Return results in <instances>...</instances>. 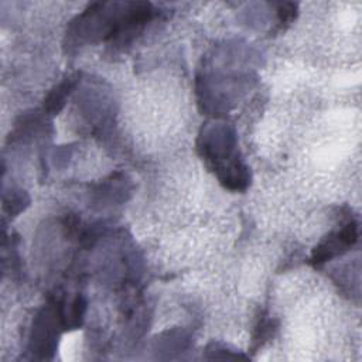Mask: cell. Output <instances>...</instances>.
I'll return each instance as SVG.
<instances>
[{
  "mask_svg": "<svg viewBox=\"0 0 362 362\" xmlns=\"http://www.w3.org/2000/svg\"><path fill=\"white\" fill-rule=\"evenodd\" d=\"M274 330H276L274 321L266 320V319L260 320L253 333V340H252V345H251V348L253 349L252 352H258V349H260L273 337Z\"/></svg>",
  "mask_w": 362,
  "mask_h": 362,
  "instance_id": "cell-4",
  "label": "cell"
},
{
  "mask_svg": "<svg viewBox=\"0 0 362 362\" xmlns=\"http://www.w3.org/2000/svg\"><path fill=\"white\" fill-rule=\"evenodd\" d=\"M277 15H279L280 23H291V22L295 20V18L298 15V5L283 4V5L279 6Z\"/></svg>",
  "mask_w": 362,
  "mask_h": 362,
  "instance_id": "cell-5",
  "label": "cell"
},
{
  "mask_svg": "<svg viewBox=\"0 0 362 362\" xmlns=\"http://www.w3.org/2000/svg\"><path fill=\"white\" fill-rule=\"evenodd\" d=\"M81 72H76L67 77L60 85H57L46 98L44 101V111H47L51 115H55L61 112V109L65 106L67 98L71 95V92L76 90L77 84L80 83Z\"/></svg>",
  "mask_w": 362,
  "mask_h": 362,
  "instance_id": "cell-3",
  "label": "cell"
},
{
  "mask_svg": "<svg viewBox=\"0 0 362 362\" xmlns=\"http://www.w3.org/2000/svg\"><path fill=\"white\" fill-rule=\"evenodd\" d=\"M23 198H25V194L22 193H12L11 197H5V209H9L11 214H18L25 207H23Z\"/></svg>",
  "mask_w": 362,
  "mask_h": 362,
  "instance_id": "cell-6",
  "label": "cell"
},
{
  "mask_svg": "<svg viewBox=\"0 0 362 362\" xmlns=\"http://www.w3.org/2000/svg\"><path fill=\"white\" fill-rule=\"evenodd\" d=\"M216 136L207 132L201 136L200 152L216 177L227 188L234 191L245 190L249 184V170L238 158L235 148V136L227 126L214 129Z\"/></svg>",
  "mask_w": 362,
  "mask_h": 362,
  "instance_id": "cell-1",
  "label": "cell"
},
{
  "mask_svg": "<svg viewBox=\"0 0 362 362\" xmlns=\"http://www.w3.org/2000/svg\"><path fill=\"white\" fill-rule=\"evenodd\" d=\"M358 241V224L355 221L347 223L341 230L328 234L313 251L312 262L314 266H321L323 263L342 255L349 248H352Z\"/></svg>",
  "mask_w": 362,
  "mask_h": 362,
  "instance_id": "cell-2",
  "label": "cell"
}]
</instances>
